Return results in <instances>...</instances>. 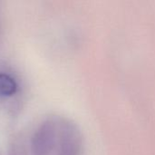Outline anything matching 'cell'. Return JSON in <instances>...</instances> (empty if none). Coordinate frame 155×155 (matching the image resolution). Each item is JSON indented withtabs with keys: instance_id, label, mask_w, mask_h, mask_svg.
<instances>
[{
	"instance_id": "3957f363",
	"label": "cell",
	"mask_w": 155,
	"mask_h": 155,
	"mask_svg": "<svg viewBox=\"0 0 155 155\" xmlns=\"http://www.w3.org/2000/svg\"><path fill=\"white\" fill-rule=\"evenodd\" d=\"M7 155H27L25 143L19 139H15L8 148Z\"/></svg>"
},
{
	"instance_id": "277c9868",
	"label": "cell",
	"mask_w": 155,
	"mask_h": 155,
	"mask_svg": "<svg viewBox=\"0 0 155 155\" xmlns=\"http://www.w3.org/2000/svg\"><path fill=\"white\" fill-rule=\"evenodd\" d=\"M2 25H3V13H2V8L0 6V38L2 35Z\"/></svg>"
},
{
	"instance_id": "6da1fadb",
	"label": "cell",
	"mask_w": 155,
	"mask_h": 155,
	"mask_svg": "<svg viewBox=\"0 0 155 155\" xmlns=\"http://www.w3.org/2000/svg\"><path fill=\"white\" fill-rule=\"evenodd\" d=\"M30 149L32 155H84V140L73 120L54 114L36 128Z\"/></svg>"
},
{
	"instance_id": "7a4b0ae2",
	"label": "cell",
	"mask_w": 155,
	"mask_h": 155,
	"mask_svg": "<svg viewBox=\"0 0 155 155\" xmlns=\"http://www.w3.org/2000/svg\"><path fill=\"white\" fill-rule=\"evenodd\" d=\"M17 87L15 79L10 74L0 72V98L13 96L16 93Z\"/></svg>"
}]
</instances>
